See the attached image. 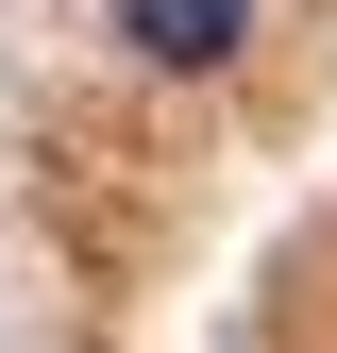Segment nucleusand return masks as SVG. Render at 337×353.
Instances as JSON below:
<instances>
[{
  "label": "nucleus",
  "instance_id": "obj_1",
  "mask_svg": "<svg viewBox=\"0 0 337 353\" xmlns=\"http://www.w3.org/2000/svg\"><path fill=\"white\" fill-rule=\"evenodd\" d=\"M118 34H135L152 68H236V34H253V0H118Z\"/></svg>",
  "mask_w": 337,
  "mask_h": 353
}]
</instances>
